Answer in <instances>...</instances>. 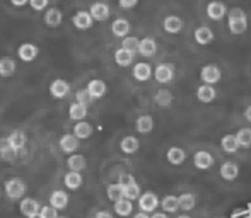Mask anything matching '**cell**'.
<instances>
[{
	"label": "cell",
	"mask_w": 251,
	"mask_h": 218,
	"mask_svg": "<svg viewBox=\"0 0 251 218\" xmlns=\"http://www.w3.org/2000/svg\"><path fill=\"white\" fill-rule=\"evenodd\" d=\"M227 26L231 34L239 36V34H245L248 31V17H246L245 10L239 9V7H232L231 10H227Z\"/></svg>",
	"instance_id": "1"
},
{
	"label": "cell",
	"mask_w": 251,
	"mask_h": 218,
	"mask_svg": "<svg viewBox=\"0 0 251 218\" xmlns=\"http://www.w3.org/2000/svg\"><path fill=\"white\" fill-rule=\"evenodd\" d=\"M120 184H122V189H123V198L130 199H137L140 196V186L137 184V181L133 179L132 174H123L120 177Z\"/></svg>",
	"instance_id": "2"
},
{
	"label": "cell",
	"mask_w": 251,
	"mask_h": 218,
	"mask_svg": "<svg viewBox=\"0 0 251 218\" xmlns=\"http://www.w3.org/2000/svg\"><path fill=\"white\" fill-rule=\"evenodd\" d=\"M26 182L21 181V179H9L3 186V191H5L7 198L10 199H21L26 195Z\"/></svg>",
	"instance_id": "3"
},
{
	"label": "cell",
	"mask_w": 251,
	"mask_h": 218,
	"mask_svg": "<svg viewBox=\"0 0 251 218\" xmlns=\"http://www.w3.org/2000/svg\"><path fill=\"white\" fill-rule=\"evenodd\" d=\"M200 79L203 84H208V86H215L217 82H221L222 79V72L215 63H208V65L201 66L200 70Z\"/></svg>",
	"instance_id": "4"
},
{
	"label": "cell",
	"mask_w": 251,
	"mask_h": 218,
	"mask_svg": "<svg viewBox=\"0 0 251 218\" xmlns=\"http://www.w3.org/2000/svg\"><path fill=\"white\" fill-rule=\"evenodd\" d=\"M175 65L173 63H159L154 68V79L159 84H171L175 79Z\"/></svg>",
	"instance_id": "5"
},
{
	"label": "cell",
	"mask_w": 251,
	"mask_h": 218,
	"mask_svg": "<svg viewBox=\"0 0 251 218\" xmlns=\"http://www.w3.org/2000/svg\"><path fill=\"white\" fill-rule=\"evenodd\" d=\"M89 14L94 21L104 22V21H108L109 16H111V9H109V5L104 2H94L93 5L89 7Z\"/></svg>",
	"instance_id": "6"
},
{
	"label": "cell",
	"mask_w": 251,
	"mask_h": 218,
	"mask_svg": "<svg viewBox=\"0 0 251 218\" xmlns=\"http://www.w3.org/2000/svg\"><path fill=\"white\" fill-rule=\"evenodd\" d=\"M139 208L140 212H146V213H152L155 212V208L159 206V198L154 195V193H140L139 198Z\"/></svg>",
	"instance_id": "7"
},
{
	"label": "cell",
	"mask_w": 251,
	"mask_h": 218,
	"mask_svg": "<svg viewBox=\"0 0 251 218\" xmlns=\"http://www.w3.org/2000/svg\"><path fill=\"white\" fill-rule=\"evenodd\" d=\"M227 14V7L224 2H219V0H212L207 3V16L212 21H222Z\"/></svg>",
	"instance_id": "8"
},
{
	"label": "cell",
	"mask_w": 251,
	"mask_h": 218,
	"mask_svg": "<svg viewBox=\"0 0 251 218\" xmlns=\"http://www.w3.org/2000/svg\"><path fill=\"white\" fill-rule=\"evenodd\" d=\"M93 22H94V19L91 17L89 10H79V12H75L72 17V24L79 31L91 29V27H93Z\"/></svg>",
	"instance_id": "9"
},
{
	"label": "cell",
	"mask_w": 251,
	"mask_h": 218,
	"mask_svg": "<svg viewBox=\"0 0 251 218\" xmlns=\"http://www.w3.org/2000/svg\"><path fill=\"white\" fill-rule=\"evenodd\" d=\"M70 92V84L63 79H55L50 84V94L55 99H65Z\"/></svg>",
	"instance_id": "10"
},
{
	"label": "cell",
	"mask_w": 251,
	"mask_h": 218,
	"mask_svg": "<svg viewBox=\"0 0 251 218\" xmlns=\"http://www.w3.org/2000/svg\"><path fill=\"white\" fill-rule=\"evenodd\" d=\"M38 55H40V50H38V46L33 43H23L17 48V56H19V60H23V62H26V63L34 62V60L38 58Z\"/></svg>",
	"instance_id": "11"
},
{
	"label": "cell",
	"mask_w": 251,
	"mask_h": 218,
	"mask_svg": "<svg viewBox=\"0 0 251 218\" xmlns=\"http://www.w3.org/2000/svg\"><path fill=\"white\" fill-rule=\"evenodd\" d=\"M86 90L89 92L91 99H101V97L106 96V90H108V86H106V82H102L101 79H93L89 84H87Z\"/></svg>",
	"instance_id": "12"
},
{
	"label": "cell",
	"mask_w": 251,
	"mask_h": 218,
	"mask_svg": "<svg viewBox=\"0 0 251 218\" xmlns=\"http://www.w3.org/2000/svg\"><path fill=\"white\" fill-rule=\"evenodd\" d=\"M132 75L137 82H147V80L152 77V66L146 62L135 63V65H133V70H132Z\"/></svg>",
	"instance_id": "13"
},
{
	"label": "cell",
	"mask_w": 251,
	"mask_h": 218,
	"mask_svg": "<svg viewBox=\"0 0 251 218\" xmlns=\"http://www.w3.org/2000/svg\"><path fill=\"white\" fill-rule=\"evenodd\" d=\"M183 26H185V22H183V19L178 16H168V17H164V21H162V27H164V31L168 34L181 33Z\"/></svg>",
	"instance_id": "14"
},
{
	"label": "cell",
	"mask_w": 251,
	"mask_h": 218,
	"mask_svg": "<svg viewBox=\"0 0 251 218\" xmlns=\"http://www.w3.org/2000/svg\"><path fill=\"white\" fill-rule=\"evenodd\" d=\"M40 201L34 198H21V205H19V210L24 217H31V215H36L40 213Z\"/></svg>",
	"instance_id": "15"
},
{
	"label": "cell",
	"mask_w": 251,
	"mask_h": 218,
	"mask_svg": "<svg viewBox=\"0 0 251 218\" xmlns=\"http://www.w3.org/2000/svg\"><path fill=\"white\" fill-rule=\"evenodd\" d=\"M60 149H62V152L65 153H74L77 149H79V138H77L75 135H70V133H67V135H62L60 136V142H58Z\"/></svg>",
	"instance_id": "16"
},
{
	"label": "cell",
	"mask_w": 251,
	"mask_h": 218,
	"mask_svg": "<svg viewBox=\"0 0 251 218\" xmlns=\"http://www.w3.org/2000/svg\"><path fill=\"white\" fill-rule=\"evenodd\" d=\"M137 53L146 56V58L154 56L157 53V43H155L154 38H142V40L139 41V50H137Z\"/></svg>",
	"instance_id": "17"
},
{
	"label": "cell",
	"mask_w": 251,
	"mask_h": 218,
	"mask_svg": "<svg viewBox=\"0 0 251 218\" xmlns=\"http://www.w3.org/2000/svg\"><path fill=\"white\" fill-rule=\"evenodd\" d=\"M193 164H195V167L200 169V171H207V169H210L212 165H214V157H212L210 152L200 150V152H197L195 157H193Z\"/></svg>",
	"instance_id": "18"
},
{
	"label": "cell",
	"mask_w": 251,
	"mask_h": 218,
	"mask_svg": "<svg viewBox=\"0 0 251 218\" xmlns=\"http://www.w3.org/2000/svg\"><path fill=\"white\" fill-rule=\"evenodd\" d=\"M69 193L67 191H60V189H56V191H53L50 195V205L53 208H56L60 212V210H65L67 205H69Z\"/></svg>",
	"instance_id": "19"
},
{
	"label": "cell",
	"mask_w": 251,
	"mask_h": 218,
	"mask_svg": "<svg viewBox=\"0 0 251 218\" xmlns=\"http://www.w3.org/2000/svg\"><path fill=\"white\" fill-rule=\"evenodd\" d=\"M130 29H132V26H130L128 21L123 19V17H118V19H115V21H113V24H111V33L115 34L116 38L128 36Z\"/></svg>",
	"instance_id": "20"
},
{
	"label": "cell",
	"mask_w": 251,
	"mask_h": 218,
	"mask_svg": "<svg viewBox=\"0 0 251 218\" xmlns=\"http://www.w3.org/2000/svg\"><path fill=\"white\" fill-rule=\"evenodd\" d=\"M197 97H199L200 103L208 104L217 97V90H215L214 86H208V84H203L197 89Z\"/></svg>",
	"instance_id": "21"
},
{
	"label": "cell",
	"mask_w": 251,
	"mask_h": 218,
	"mask_svg": "<svg viewBox=\"0 0 251 218\" xmlns=\"http://www.w3.org/2000/svg\"><path fill=\"white\" fill-rule=\"evenodd\" d=\"M193 36H195L197 43L201 44V46H205V44H210L212 41H214V31H212L208 26H200L195 29Z\"/></svg>",
	"instance_id": "22"
},
{
	"label": "cell",
	"mask_w": 251,
	"mask_h": 218,
	"mask_svg": "<svg viewBox=\"0 0 251 218\" xmlns=\"http://www.w3.org/2000/svg\"><path fill=\"white\" fill-rule=\"evenodd\" d=\"M82 182H84L82 174H80V172H75V171H69L65 174V177H63V184H65V188L70 189V191L79 189L80 186H82Z\"/></svg>",
	"instance_id": "23"
},
{
	"label": "cell",
	"mask_w": 251,
	"mask_h": 218,
	"mask_svg": "<svg viewBox=\"0 0 251 218\" xmlns=\"http://www.w3.org/2000/svg\"><path fill=\"white\" fill-rule=\"evenodd\" d=\"M16 72H17V65L10 56H3V58H0V77L9 79V77L16 75Z\"/></svg>",
	"instance_id": "24"
},
{
	"label": "cell",
	"mask_w": 251,
	"mask_h": 218,
	"mask_svg": "<svg viewBox=\"0 0 251 218\" xmlns=\"http://www.w3.org/2000/svg\"><path fill=\"white\" fill-rule=\"evenodd\" d=\"M63 22V14L60 9H56V7H51V9H48L47 12H45V24L50 27H58L60 24Z\"/></svg>",
	"instance_id": "25"
},
{
	"label": "cell",
	"mask_w": 251,
	"mask_h": 218,
	"mask_svg": "<svg viewBox=\"0 0 251 218\" xmlns=\"http://www.w3.org/2000/svg\"><path fill=\"white\" fill-rule=\"evenodd\" d=\"M67 167H69V171L82 172L87 167L86 157L80 155V153H70V157L67 159Z\"/></svg>",
	"instance_id": "26"
},
{
	"label": "cell",
	"mask_w": 251,
	"mask_h": 218,
	"mask_svg": "<svg viewBox=\"0 0 251 218\" xmlns=\"http://www.w3.org/2000/svg\"><path fill=\"white\" fill-rule=\"evenodd\" d=\"M7 138H9V143H10V147H12L14 150H23L24 147H26V143H27L26 133L21 131V130H14V131L10 133Z\"/></svg>",
	"instance_id": "27"
},
{
	"label": "cell",
	"mask_w": 251,
	"mask_h": 218,
	"mask_svg": "<svg viewBox=\"0 0 251 218\" xmlns=\"http://www.w3.org/2000/svg\"><path fill=\"white\" fill-rule=\"evenodd\" d=\"M133 58H135V53L125 50V48H118L115 51V62L118 66H130L133 63Z\"/></svg>",
	"instance_id": "28"
},
{
	"label": "cell",
	"mask_w": 251,
	"mask_h": 218,
	"mask_svg": "<svg viewBox=\"0 0 251 218\" xmlns=\"http://www.w3.org/2000/svg\"><path fill=\"white\" fill-rule=\"evenodd\" d=\"M166 159H168L169 164L173 165H181L186 160V152L179 147H171L166 153Z\"/></svg>",
	"instance_id": "29"
},
{
	"label": "cell",
	"mask_w": 251,
	"mask_h": 218,
	"mask_svg": "<svg viewBox=\"0 0 251 218\" xmlns=\"http://www.w3.org/2000/svg\"><path fill=\"white\" fill-rule=\"evenodd\" d=\"M135 128L139 133H142V135H146V133H151L152 130H154V118L149 114H142L137 118L135 121Z\"/></svg>",
	"instance_id": "30"
},
{
	"label": "cell",
	"mask_w": 251,
	"mask_h": 218,
	"mask_svg": "<svg viewBox=\"0 0 251 218\" xmlns=\"http://www.w3.org/2000/svg\"><path fill=\"white\" fill-rule=\"evenodd\" d=\"M74 135L79 140L91 138V135H93V126H91L89 123H86V119H80V121L75 123V126H74Z\"/></svg>",
	"instance_id": "31"
},
{
	"label": "cell",
	"mask_w": 251,
	"mask_h": 218,
	"mask_svg": "<svg viewBox=\"0 0 251 218\" xmlns=\"http://www.w3.org/2000/svg\"><path fill=\"white\" fill-rule=\"evenodd\" d=\"M120 149H122V152L126 153V155H132V153H135L137 150L140 149L139 138H135V136H125V138L122 140V143H120Z\"/></svg>",
	"instance_id": "32"
},
{
	"label": "cell",
	"mask_w": 251,
	"mask_h": 218,
	"mask_svg": "<svg viewBox=\"0 0 251 218\" xmlns=\"http://www.w3.org/2000/svg\"><path fill=\"white\" fill-rule=\"evenodd\" d=\"M239 175V167L234 162H224L221 165V177L224 181H234Z\"/></svg>",
	"instance_id": "33"
},
{
	"label": "cell",
	"mask_w": 251,
	"mask_h": 218,
	"mask_svg": "<svg viewBox=\"0 0 251 218\" xmlns=\"http://www.w3.org/2000/svg\"><path fill=\"white\" fill-rule=\"evenodd\" d=\"M195 205H197V198L192 193H183V195L178 196V208L183 210V212H190V210L195 208Z\"/></svg>",
	"instance_id": "34"
},
{
	"label": "cell",
	"mask_w": 251,
	"mask_h": 218,
	"mask_svg": "<svg viewBox=\"0 0 251 218\" xmlns=\"http://www.w3.org/2000/svg\"><path fill=\"white\" fill-rule=\"evenodd\" d=\"M87 116V106H84V104L80 103H74L70 104L69 108V118L74 119V121H80V119H86Z\"/></svg>",
	"instance_id": "35"
},
{
	"label": "cell",
	"mask_w": 251,
	"mask_h": 218,
	"mask_svg": "<svg viewBox=\"0 0 251 218\" xmlns=\"http://www.w3.org/2000/svg\"><path fill=\"white\" fill-rule=\"evenodd\" d=\"M115 212H116V215H118V217L132 215V212H133L132 201H130V199H126V198H122V199H118V201H115Z\"/></svg>",
	"instance_id": "36"
},
{
	"label": "cell",
	"mask_w": 251,
	"mask_h": 218,
	"mask_svg": "<svg viewBox=\"0 0 251 218\" xmlns=\"http://www.w3.org/2000/svg\"><path fill=\"white\" fill-rule=\"evenodd\" d=\"M221 147L226 153H236L239 149L238 140H236V135H224L221 140Z\"/></svg>",
	"instance_id": "37"
},
{
	"label": "cell",
	"mask_w": 251,
	"mask_h": 218,
	"mask_svg": "<svg viewBox=\"0 0 251 218\" xmlns=\"http://www.w3.org/2000/svg\"><path fill=\"white\" fill-rule=\"evenodd\" d=\"M154 101H155V104H157V106L168 108V106H171V104H173V94L169 92L168 89H161V90H157V92H155Z\"/></svg>",
	"instance_id": "38"
},
{
	"label": "cell",
	"mask_w": 251,
	"mask_h": 218,
	"mask_svg": "<svg viewBox=\"0 0 251 218\" xmlns=\"http://www.w3.org/2000/svg\"><path fill=\"white\" fill-rule=\"evenodd\" d=\"M161 206L166 213H176L178 212V196H164L161 201Z\"/></svg>",
	"instance_id": "39"
},
{
	"label": "cell",
	"mask_w": 251,
	"mask_h": 218,
	"mask_svg": "<svg viewBox=\"0 0 251 218\" xmlns=\"http://www.w3.org/2000/svg\"><path fill=\"white\" fill-rule=\"evenodd\" d=\"M236 140H238V145L243 149H250L251 147V128H241L236 133Z\"/></svg>",
	"instance_id": "40"
},
{
	"label": "cell",
	"mask_w": 251,
	"mask_h": 218,
	"mask_svg": "<svg viewBox=\"0 0 251 218\" xmlns=\"http://www.w3.org/2000/svg\"><path fill=\"white\" fill-rule=\"evenodd\" d=\"M106 195H108V199H111L113 203L118 201V199L123 198V189L120 182H115V184H109L106 188Z\"/></svg>",
	"instance_id": "41"
},
{
	"label": "cell",
	"mask_w": 251,
	"mask_h": 218,
	"mask_svg": "<svg viewBox=\"0 0 251 218\" xmlns=\"http://www.w3.org/2000/svg\"><path fill=\"white\" fill-rule=\"evenodd\" d=\"M139 38L135 36H125L122 41V48H125V50L132 51V53H137V50H139Z\"/></svg>",
	"instance_id": "42"
},
{
	"label": "cell",
	"mask_w": 251,
	"mask_h": 218,
	"mask_svg": "<svg viewBox=\"0 0 251 218\" xmlns=\"http://www.w3.org/2000/svg\"><path fill=\"white\" fill-rule=\"evenodd\" d=\"M17 155H19V150H14V149H5V150H0V159L3 160V162H14V160L17 159Z\"/></svg>",
	"instance_id": "43"
},
{
	"label": "cell",
	"mask_w": 251,
	"mask_h": 218,
	"mask_svg": "<svg viewBox=\"0 0 251 218\" xmlns=\"http://www.w3.org/2000/svg\"><path fill=\"white\" fill-rule=\"evenodd\" d=\"M75 101H77V103H80V104H84V106H89V104L93 103V99H91L89 92H87L86 89L77 90V92H75Z\"/></svg>",
	"instance_id": "44"
},
{
	"label": "cell",
	"mask_w": 251,
	"mask_h": 218,
	"mask_svg": "<svg viewBox=\"0 0 251 218\" xmlns=\"http://www.w3.org/2000/svg\"><path fill=\"white\" fill-rule=\"evenodd\" d=\"M40 215H41V218H58V210L53 208L51 205L41 206V208H40Z\"/></svg>",
	"instance_id": "45"
},
{
	"label": "cell",
	"mask_w": 251,
	"mask_h": 218,
	"mask_svg": "<svg viewBox=\"0 0 251 218\" xmlns=\"http://www.w3.org/2000/svg\"><path fill=\"white\" fill-rule=\"evenodd\" d=\"M29 3L31 7H33V10H38V12H40V10H45L48 7V3H50V0H29Z\"/></svg>",
	"instance_id": "46"
},
{
	"label": "cell",
	"mask_w": 251,
	"mask_h": 218,
	"mask_svg": "<svg viewBox=\"0 0 251 218\" xmlns=\"http://www.w3.org/2000/svg\"><path fill=\"white\" fill-rule=\"evenodd\" d=\"M118 3H120V7H122V9H133V7L137 5V3H139V0H118Z\"/></svg>",
	"instance_id": "47"
},
{
	"label": "cell",
	"mask_w": 251,
	"mask_h": 218,
	"mask_svg": "<svg viewBox=\"0 0 251 218\" xmlns=\"http://www.w3.org/2000/svg\"><path fill=\"white\" fill-rule=\"evenodd\" d=\"M10 147V143H9V138L7 136H3V138H0V150H5V149H9ZM12 149V147H10Z\"/></svg>",
	"instance_id": "48"
},
{
	"label": "cell",
	"mask_w": 251,
	"mask_h": 218,
	"mask_svg": "<svg viewBox=\"0 0 251 218\" xmlns=\"http://www.w3.org/2000/svg\"><path fill=\"white\" fill-rule=\"evenodd\" d=\"M94 218H113V215L109 212H104V210H101V212H98Z\"/></svg>",
	"instance_id": "49"
},
{
	"label": "cell",
	"mask_w": 251,
	"mask_h": 218,
	"mask_svg": "<svg viewBox=\"0 0 251 218\" xmlns=\"http://www.w3.org/2000/svg\"><path fill=\"white\" fill-rule=\"evenodd\" d=\"M27 2H29V0H10V3H12L14 7H24Z\"/></svg>",
	"instance_id": "50"
},
{
	"label": "cell",
	"mask_w": 251,
	"mask_h": 218,
	"mask_svg": "<svg viewBox=\"0 0 251 218\" xmlns=\"http://www.w3.org/2000/svg\"><path fill=\"white\" fill-rule=\"evenodd\" d=\"M151 218H168V213H166V212H157V213H154Z\"/></svg>",
	"instance_id": "51"
},
{
	"label": "cell",
	"mask_w": 251,
	"mask_h": 218,
	"mask_svg": "<svg viewBox=\"0 0 251 218\" xmlns=\"http://www.w3.org/2000/svg\"><path fill=\"white\" fill-rule=\"evenodd\" d=\"M133 218H151V217L147 215L146 212H139V213H135V215H133Z\"/></svg>",
	"instance_id": "52"
},
{
	"label": "cell",
	"mask_w": 251,
	"mask_h": 218,
	"mask_svg": "<svg viewBox=\"0 0 251 218\" xmlns=\"http://www.w3.org/2000/svg\"><path fill=\"white\" fill-rule=\"evenodd\" d=\"M245 118L248 119V121L251 123V106L246 108V111H245Z\"/></svg>",
	"instance_id": "53"
},
{
	"label": "cell",
	"mask_w": 251,
	"mask_h": 218,
	"mask_svg": "<svg viewBox=\"0 0 251 218\" xmlns=\"http://www.w3.org/2000/svg\"><path fill=\"white\" fill-rule=\"evenodd\" d=\"M27 218H41L40 213H36V215H31V217H27Z\"/></svg>",
	"instance_id": "54"
},
{
	"label": "cell",
	"mask_w": 251,
	"mask_h": 218,
	"mask_svg": "<svg viewBox=\"0 0 251 218\" xmlns=\"http://www.w3.org/2000/svg\"><path fill=\"white\" fill-rule=\"evenodd\" d=\"M178 218H190V217H188V215H179Z\"/></svg>",
	"instance_id": "55"
},
{
	"label": "cell",
	"mask_w": 251,
	"mask_h": 218,
	"mask_svg": "<svg viewBox=\"0 0 251 218\" xmlns=\"http://www.w3.org/2000/svg\"><path fill=\"white\" fill-rule=\"evenodd\" d=\"M58 218H65V217H58Z\"/></svg>",
	"instance_id": "56"
}]
</instances>
